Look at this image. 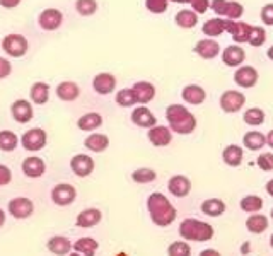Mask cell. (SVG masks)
<instances>
[{
	"label": "cell",
	"mask_w": 273,
	"mask_h": 256,
	"mask_svg": "<svg viewBox=\"0 0 273 256\" xmlns=\"http://www.w3.org/2000/svg\"><path fill=\"white\" fill-rule=\"evenodd\" d=\"M70 169L74 171L75 176L85 178V176H89V174L94 171V161H93V157H90V156H85V154H77V156H74L72 161H70Z\"/></svg>",
	"instance_id": "cell-10"
},
{
	"label": "cell",
	"mask_w": 273,
	"mask_h": 256,
	"mask_svg": "<svg viewBox=\"0 0 273 256\" xmlns=\"http://www.w3.org/2000/svg\"><path fill=\"white\" fill-rule=\"evenodd\" d=\"M75 10L84 15V17H89V15L96 14V10H98V2L96 0H77L75 2Z\"/></svg>",
	"instance_id": "cell-42"
},
{
	"label": "cell",
	"mask_w": 273,
	"mask_h": 256,
	"mask_svg": "<svg viewBox=\"0 0 273 256\" xmlns=\"http://www.w3.org/2000/svg\"><path fill=\"white\" fill-rule=\"evenodd\" d=\"M131 121L140 128H152L157 123V118L152 115V111L145 106H139L131 113Z\"/></svg>",
	"instance_id": "cell-18"
},
{
	"label": "cell",
	"mask_w": 273,
	"mask_h": 256,
	"mask_svg": "<svg viewBox=\"0 0 273 256\" xmlns=\"http://www.w3.org/2000/svg\"><path fill=\"white\" fill-rule=\"evenodd\" d=\"M147 210L150 214V220H152L155 225H159V227H168V225L173 224L176 219V208L163 193L149 195Z\"/></svg>",
	"instance_id": "cell-1"
},
{
	"label": "cell",
	"mask_w": 273,
	"mask_h": 256,
	"mask_svg": "<svg viewBox=\"0 0 273 256\" xmlns=\"http://www.w3.org/2000/svg\"><path fill=\"white\" fill-rule=\"evenodd\" d=\"M171 2H176V4H190L191 0H171Z\"/></svg>",
	"instance_id": "cell-57"
},
{
	"label": "cell",
	"mask_w": 273,
	"mask_h": 256,
	"mask_svg": "<svg viewBox=\"0 0 273 256\" xmlns=\"http://www.w3.org/2000/svg\"><path fill=\"white\" fill-rule=\"evenodd\" d=\"M200 256H220L219 251H215V249H203L200 253Z\"/></svg>",
	"instance_id": "cell-52"
},
{
	"label": "cell",
	"mask_w": 273,
	"mask_h": 256,
	"mask_svg": "<svg viewBox=\"0 0 273 256\" xmlns=\"http://www.w3.org/2000/svg\"><path fill=\"white\" fill-rule=\"evenodd\" d=\"M11 179H12L11 169L0 164V186H4V184H9V183H11Z\"/></svg>",
	"instance_id": "cell-50"
},
{
	"label": "cell",
	"mask_w": 273,
	"mask_h": 256,
	"mask_svg": "<svg viewBox=\"0 0 273 256\" xmlns=\"http://www.w3.org/2000/svg\"><path fill=\"white\" fill-rule=\"evenodd\" d=\"M266 41V31L265 28H260V26H251L249 31V38H247V43L251 46H261Z\"/></svg>",
	"instance_id": "cell-43"
},
{
	"label": "cell",
	"mask_w": 273,
	"mask_h": 256,
	"mask_svg": "<svg viewBox=\"0 0 273 256\" xmlns=\"http://www.w3.org/2000/svg\"><path fill=\"white\" fill-rule=\"evenodd\" d=\"M201 31L209 36V38H214V36H219L225 31V19H210L207 20V23L203 24V28H201Z\"/></svg>",
	"instance_id": "cell-36"
},
{
	"label": "cell",
	"mask_w": 273,
	"mask_h": 256,
	"mask_svg": "<svg viewBox=\"0 0 273 256\" xmlns=\"http://www.w3.org/2000/svg\"><path fill=\"white\" fill-rule=\"evenodd\" d=\"M168 189L171 191V195H174V197L185 198V197H188L191 191V181L186 176H183V174H176V176L169 179Z\"/></svg>",
	"instance_id": "cell-14"
},
{
	"label": "cell",
	"mask_w": 273,
	"mask_h": 256,
	"mask_svg": "<svg viewBox=\"0 0 273 256\" xmlns=\"http://www.w3.org/2000/svg\"><path fill=\"white\" fill-rule=\"evenodd\" d=\"M33 210H34V205L31 200H28V198L19 197V198H14L9 202V212H11L16 219L29 217V215L33 214Z\"/></svg>",
	"instance_id": "cell-15"
},
{
	"label": "cell",
	"mask_w": 273,
	"mask_h": 256,
	"mask_svg": "<svg viewBox=\"0 0 273 256\" xmlns=\"http://www.w3.org/2000/svg\"><path fill=\"white\" fill-rule=\"evenodd\" d=\"M258 167L263 169V171H273V154L271 152H265L258 156Z\"/></svg>",
	"instance_id": "cell-46"
},
{
	"label": "cell",
	"mask_w": 273,
	"mask_h": 256,
	"mask_svg": "<svg viewBox=\"0 0 273 256\" xmlns=\"http://www.w3.org/2000/svg\"><path fill=\"white\" fill-rule=\"evenodd\" d=\"M169 128L179 135H188L196 128V118L181 104H171L166 110Z\"/></svg>",
	"instance_id": "cell-2"
},
{
	"label": "cell",
	"mask_w": 273,
	"mask_h": 256,
	"mask_svg": "<svg viewBox=\"0 0 273 256\" xmlns=\"http://www.w3.org/2000/svg\"><path fill=\"white\" fill-rule=\"evenodd\" d=\"M11 72H12L11 61L4 58V56H0V79H6V77L11 75Z\"/></svg>",
	"instance_id": "cell-48"
},
{
	"label": "cell",
	"mask_w": 273,
	"mask_h": 256,
	"mask_svg": "<svg viewBox=\"0 0 273 256\" xmlns=\"http://www.w3.org/2000/svg\"><path fill=\"white\" fill-rule=\"evenodd\" d=\"M181 238L195 243H205L214 238V227L209 222H201L196 219H185L179 225Z\"/></svg>",
	"instance_id": "cell-3"
},
{
	"label": "cell",
	"mask_w": 273,
	"mask_h": 256,
	"mask_svg": "<svg viewBox=\"0 0 273 256\" xmlns=\"http://www.w3.org/2000/svg\"><path fill=\"white\" fill-rule=\"evenodd\" d=\"M149 142L155 147H166L169 145L171 140H173V130L168 126L163 125H155L152 128H149Z\"/></svg>",
	"instance_id": "cell-12"
},
{
	"label": "cell",
	"mask_w": 273,
	"mask_h": 256,
	"mask_svg": "<svg viewBox=\"0 0 273 256\" xmlns=\"http://www.w3.org/2000/svg\"><path fill=\"white\" fill-rule=\"evenodd\" d=\"M44 171H47V164H44L43 159H39L36 156L24 159L22 173L26 174L28 178H39L41 174H44Z\"/></svg>",
	"instance_id": "cell-19"
},
{
	"label": "cell",
	"mask_w": 273,
	"mask_h": 256,
	"mask_svg": "<svg viewBox=\"0 0 273 256\" xmlns=\"http://www.w3.org/2000/svg\"><path fill=\"white\" fill-rule=\"evenodd\" d=\"M4 222H6V214H4L2 210H0V227L4 225Z\"/></svg>",
	"instance_id": "cell-55"
},
{
	"label": "cell",
	"mask_w": 273,
	"mask_h": 256,
	"mask_svg": "<svg viewBox=\"0 0 273 256\" xmlns=\"http://www.w3.org/2000/svg\"><path fill=\"white\" fill-rule=\"evenodd\" d=\"M70 256H79V254H77V253H75V254H70Z\"/></svg>",
	"instance_id": "cell-61"
},
{
	"label": "cell",
	"mask_w": 273,
	"mask_h": 256,
	"mask_svg": "<svg viewBox=\"0 0 273 256\" xmlns=\"http://www.w3.org/2000/svg\"><path fill=\"white\" fill-rule=\"evenodd\" d=\"M210 9L215 14L224 15V17L232 20H237L244 12V7L239 2H229V0H212Z\"/></svg>",
	"instance_id": "cell-5"
},
{
	"label": "cell",
	"mask_w": 273,
	"mask_h": 256,
	"mask_svg": "<svg viewBox=\"0 0 273 256\" xmlns=\"http://www.w3.org/2000/svg\"><path fill=\"white\" fill-rule=\"evenodd\" d=\"M63 23V14L58 9H44L38 17V24L43 31H55Z\"/></svg>",
	"instance_id": "cell-7"
},
{
	"label": "cell",
	"mask_w": 273,
	"mask_h": 256,
	"mask_svg": "<svg viewBox=\"0 0 273 256\" xmlns=\"http://www.w3.org/2000/svg\"><path fill=\"white\" fill-rule=\"evenodd\" d=\"M101 219H103V214H101V210L98 208H87L84 210V212H80L77 215V219H75V224H77V227H94V225H98L101 222Z\"/></svg>",
	"instance_id": "cell-20"
},
{
	"label": "cell",
	"mask_w": 273,
	"mask_h": 256,
	"mask_svg": "<svg viewBox=\"0 0 273 256\" xmlns=\"http://www.w3.org/2000/svg\"><path fill=\"white\" fill-rule=\"evenodd\" d=\"M11 115L17 123H28L33 118V106L26 99H17L11 106Z\"/></svg>",
	"instance_id": "cell-16"
},
{
	"label": "cell",
	"mask_w": 273,
	"mask_h": 256,
	"mask_svg": "<svg viewBox=\"0 0 273 256\" xmlns=\"http://www.w3.org/2000/svg\"><path fill=\"white\" fill-rule=\"evenodd\" d=\"M98 248H99L98 241L93 238H80L75 241V244H74V249L84 256H94Z\"/></svg>",
	"instance_id": "cell-35"
},
{
	"label": "cell",
	"mask_w": 273,
	"mask_h": 256,
	"mask_svg": "<svg viewBox=\"0 0 273 256\" xmlns=\"http://www.w3.org/2000/svg\"><path fill=\"white\" fill-rule=\"evenodd\" d=\"M244 102H246V97L239 91H225L220 96V108L225 113H237L244 106Z\"/></svg>",
	"instance_id": "cell-8"
},
{
	"label": "cell",
	"mask_w": 273,
	"mask_h": 256,
	"mask_svg": "<svg viewBox=\"0 0 273 256\" xmlns=\"http://www.w3.org/2000/svg\"><path fill=\"white\" fill-rule=\"evenodd\" d=\"M266 55H268V58H270V60H273V46H270V48H268Z\"/></svg>",
	"instance_id": "cell-56"
},
{
	"label": "cell",
	"mask_w": 273,
	"mask_h": 256,
	"mask_svg": "<svg viewBox=\"0 0 273 256\" xmlns=\"http://www.w3.org/2000/svg\"><path fill=\"white\" fill-rule=\"evenodd\" d=\"M168 254L169 256H190L191 248L188 246V243H185V241H174V243L168 248Z\"/></svg>",
	"instance_id": "cell-44"
},
{
	"label": "cell",
	"mask_w": 273,
	"mask_h": 256,
	"mask_svg": "<svg viewBox=\"0 0 273 256\" xmlns=\"http://www.w3.org/2000/svg\"><path fill=\"white\" fill-rule=\"evenodd\" d=\"M268 225H270V220L263 214H253L251 217L246 220V227L253 234H261L263 230L268 229Z\"/></svg>",
	"instance_id": "cell-32"
},
{
	"label": "cell",
	"mask_w": 273,
	"mask_h": 256,
	"mask_svg": "<svg viewBox=\"0 0 273 256\" xmlns=\"http://www.w3.org/2000/svg\"><path fill=\"white\" fill-rule=\"evenodd\" d=\"M115 101L116 104L121 106V108H130V106H135L139 99H136V94L133 89H121L116 92L115 96Z\"/></svg>",
	"instance_id": "cell-38"
},
{
	"label": "cell",
	"mask_w": 273,
	"mask_h": 256,
	"mask_svg": "<svg viewBox=\"0 0 273 256\" xmlns=\"http://www.w3.org/2000/svg\"><path fill=\"white\" fill-rule=\"evenodd\" d=\"M225 208H227V205L219 198H209L201 203V212L205 215H209V217H219V215L225 212Z\"/></svg>",
	"instance_id": "cell-31"
},
{
	"label": "cell",
	"mask_w": 273,
	"mask_h": 256,
	"mask_svg": "<svg viewBox=\"0 0 273 256\" xmlns=\"http://www.w3.org/2000/svg\"><path fill=\"white\" fill-rule=\"evenodd\" d=\"M266 191L270 197H273V179H270V181L266 183Z\"/></svg>",
	"instance_id": "cell-54"
},
{
	"label": "cell",
	"mask_w": 273,
	"mask_h": 256,
	"mask_svg": "<svg viewBox=\"0 0 273 256\" xmlns=\"http://www.w3.org/2000/svg\"><path fill=\"white\" fill-rule=\"evenodd\" d=\"M225 31L232 36V39H234L236 43H247L251 26L246 23H241V20L225 19Z\"/></svg>",
	"instance_id": "cell-11"
},
{
	"label": "cell",
	"mask_w": 273,
	"mask_h": 256,
	"mask_svg": "<svg viewBox=\"0 0 273 256\" xmlns=\"http://www.w3.org/2000/svg\"><path fill=\"white\" fill-rule=\"evenodd\" d=\"M183 99L188 102V104H195V106H198L201 104L205 99H207V92L203 87H200V86H196V84H190V86H186L185 89H183Z\"/></svg>",
	"instance_id": "cell-24"
},
{
	"label": "cell",
	"mask_w": 273,
	"mask_h": 256,
	"mask_svg": "<svg viewBox=\"0 0 273 256\" xmlns=\"http://www.w3.org/2000/svg\"><path fill=\"white\" fill-rule=\"evenodd\" d=\"M270 246L273 248V234H271V238H270Z\"/></svg>",
	"instance_id": "cell-59"
},
{
	"label": "cell",
	"mask_w": 273,
	"mask_h": 256,
	"mask_svg": "<svg viewBox=\"0 0 273 256\" xmlns=\"http://www.w3.org/2000/svg\"><path fill=\"white\" fill-rule=\"evenodd\" d=\"M17 143H19V138L14 132H11V130L0 132V151H4V152L16 151Z\"/></svg>",
	"instance_id": "cell-37"
},
{
	"label": "cell",
	"mask_w": 273,
	"mask_h": 256,
	"mask_svg": "<svg viewBox=\"0 0 273 256\" xmlns=\"http://www.w3.org/2000/svg\"><path fill=\"white\" fill-rule=\"evenodd\" d=\"M2 50L6 51L9 56H14V58H21L28 53L29 50V41L24 38L22 34H7L6 38L2 39Z\"/></svg>",
	"instance_id": "cell-4"
},
{
	"label": "cell",
	"mask_w": 273,
	"mask_h": 256,
	"mask_svg": "<svg viewBox=\"0 0 273 256\" xmlns=\"http://www.w3.org/2000/svg\"><path fill=\"white\" fill-rule=\"evenodd\" d=\"M270 215H271V219H273V208H271V214Z\"/></svg>",
	"instance_id": "cell-60"
},
{
	"label": "cell",
	"mask_w": 273,
	"mask_h": 256,
	"mask_svg": "<svg viewBox=\"0 0 273 256\" xmlns=\"http://www.w3.org/2000/svg\"><path fill=\"white\" fill-rule=\"evenodd\" d=\"M57 96L62 101H75L80 96V89L75 82L63 80L57 86Z\"/></svg>",
	"instance_id": "cell-25"
},
{
	"label": "cell",
	"mask_w": 273,
	"mask_h": 256,
	"mask_svg": "<svg viewBox=\"0 0 273 256\" xmlns=\"http://www.w3.org/2000/svg\"><path fill=\"white\" fill-rule=\"evenodd\" d=\"M242 143L249 151H261L266 145V135H263L261 132H247L242 137Z\"/></svg>",
	"instance_id": "cell-30"
},
{
	"label": "cell",
	"mask_w": 273,
	"mask_h": 256,
	"mask_svg": "<svg viewBox=\"0 0 273 256\" xmlns=\"http://www.w3.org/2000/svg\"><path fill=\"white\" fill-rule=\"evenodd\" d=\"M131 89L135 91L136 99H139L140 104H147V102H150L155 97V87L150 82H145V80L135 82Z\"/></svg>",
	"instance_id": "cell-23"
},
{
	"label": "cell",
	"mask_w": 273,
	"mask_h": 256,
	"mask_svg": "<svg viewBox=\"0 0 273 256\" xmlns=\"http://www.w3.org/2000/svg\"><path fill=\"white\" fill-rule=\"evenodd\" d=\"M103 125V116L99 113H87L77 120V126L84 132H93Z\"/></svg>",
	"instance_id": "cell-29"
},
{
	"label": "cell",
	"mask_w": 273,
	"mask_h": 256,
	"mask_svg": "<svg viewBox=\"0 0 273 256\" xmlns=\"http://www.w3.org/2000/svg\"><path fill=\"white\" fill-rule=\"evenodd\" d=\"M249 246H251L249 243H246V244H244V248H242V253H247V249H251Z\"/></svg>",
	"instance_id": "cell-58"
},
{
	"label": "cell",
	"mask_w": 273,
	"mask_h": 256,
	"mask_svg": "<svg viewBox=\"0 0 273 256\" xmlns=\"http://www.w3.org/2000/svg\"><path fill=\"white\" fill-rule=\"evenodd\" d=\"M242 118H244V123H247V125L258 126L263 125V121H265V111L260 110V108H251V110H246Z\"/></svg>",
	"instance_id": "cell-41"
},
{
	"label": "cell",
	"mask_w": 273,
	"mask_h": 256,
	"mask_svg": "<svg viewBox=\"0 0 273 256\" xmlns=\"http://www.w3.org/2000/svg\"><path fill=\"white\" fill-rule=\"evenodd\" d=\"M72 248L74 244L67 238H63V236H55V238L48 241V249L57 256H65Z\"/></svg>",
	"instance_id": "cell-28"
},
{
	"label": "cell",
	"mask_w": 273,
	"mask_h": 256,
	"mask_svg": "<svg viewBox=\"0 0 273 256\" xmlns=\"http://www.w3.org/2000/svg\"><path fill=\"white\" fill-rule=\"evenodd\" d=\"M116 87V77L111 74H98L93 79V89L98 92V94H111Z\"/></svg>",
	"instance_id": "cell-17"
},
{
	"label": "cell",
	"mask_w": 273,
	"mask_h": 256,
	"mask_svg": "<svg viewBox=\"0 0 273 256\" xmlns=\"http://www.w3.org/2000/svg\"><path fill=\"white\" fill-rule=\"evenodd\" d=\"M195 53L205 60H212L220 53V46L214 39H201L195 46Z\"/></svg>",
	"instance_id": "cell-21"
},
{
	"label": "cell",
	"mask_w": 273,
	"mask_h": 256,
	"mask_svg": "<svg viewBox=\"0 0 273 256\" xmlns=\"http://www.w3.org/2000/svg\"><path fill=\"white\" fill-rule=\"evenodd\" d=\"M261 20L268 26H273V4H268L261 9Z\"/></svg>",
	"instance_id": "cell-47"
},
{
	"label": "cell",
	"mask_w": 273,
	"mask_h": 256,
	"mask_svg": "<svg viewBox=\"0 0 273 256\" xmlns=\"http://www.w3.org/2000/svg\"><path fill=\"white\" fill-rule=\"evenodd\" d=\"M174 20H176V24H178L179 28L191 29V28H195L196 23H198V15L195 14V10L185 9V10H179V12L176 14Z\"/></svg>",
	"instance_id": "cell-34"
},
{
	"label": "cell",
	"mask_w": 273,
	"mask_h": 256,
	"mask_svg": "<svg viewBox=\"0 0 273 256\" xmlns=\"http://www.w3.org/2000/svg\"><path fill=\"white\" fill-rule=\"evenodd\" d=\"M19 4H21V0H0V5H2L4 9H14V7H17Z\"/></svg>",
	"instance_id": "cell-51"
},
{
	"label": "cell",
	"mask_w": 273,
	"mask_h": 256,
	"mask_svg": "<svg viewBox=\"0 0 273 256\" xmlns=\"http://www.w3.org/2000/svg\"><path fill=\"white\" fill-rule=\"evenodd\" d=\"M266 143L273 148V130L268 132V135H266Z\"/></svg>",
	"instance_id": "cell-53"
},
{
	"label": "cell",
	"mask_w": 273,
	"mask_h": 256,
	"mask_svg": "<svg viewBox=\"0 0 273 256\" xmlns=\"http://www.w3.org/2000/svg\"><path fill=\"white\" fill-rule=\"evenodd\" d=\"M169 0H145V7L152 14H163L168 10Z\"/></svg>",
	"instance_id": "cell-45"
},
{
	"label": "cell",
	"mask_w": 273,
	"mask_h": 256,
	"mask_svg": "<svg viewBox=\"0 0 273 256\" xmlns=\"http://www.w3.org/2000/svg\"><path fill=\"white\" fill-rule=\"evenodd\" d=\"M155 178H157V173L150 167H140V169H136V171L131 173V179H133L135 183H140V184L152 183V181H155Z\"/></svg>",
	"instance_id": "cell-40"
},
{
	"label": "cell",
	"mask_w": 273,
	"mask_h": 256,
	"mask_svg": "<svg viewBox=\"0 0 273 256\" xmlns=\"http://www.w3.org/2000/svg\"><path fill=\"white\" fill-rule=\"evenodd\" d=\"M29 97L34 104H47L50 99V86L47 82H34L29 91Z\"/></svg>",
	"instance_id": "cell-26"
},
{
	"label": "cell",
	"mask_w": 273,
	"mask_h": 256,
	"mask_svg": "<svg viewBox=\"0 0 273 256\" xmlns=\"http://www.w3.org/2000/svg\"><path fill=\"white\" fill-rule=\"evenodd\" d=\"M244 58H246L244 50L237 45L227 46V48L222 51V60H224V63L229 67H239L242 61H244Z\"/></svg>",
	"instance_id": "cell-22"
},
{
	"label": "cell",
	"mask_w": 273,
	"mask_h": 256,
	"mask_svg": "<svg viewBox=\"0 0 273 256\" xmlns=\"http://www.w3.org/2000/svg\"><path fill=\"white\" fill-rule=\"evenodd\" d=\"M84 145L93 152H103L109 145V138L103 135V133H93V135H89L85 138Z\"/></svg>",
	"instance_id": "cell-33"
},
{
	"label": "cell",
	"mask_w": 273,
	"mask_h": 256,
	"mask_svg": "<svg viewBox=\"0 0 273 256\" xmlns=\"http://www.w3.org/2000/svg\"><path fill=\"white\" fill-rule=\"evenodd\" d=\"M242 157H244L242 148L239 145H234V143H232V145H227L225 151L222 152V159H224V162L227 164V166H231V167L241 166Z\"/></svg>",
	"instance_id": "cell-27"
},
{
	"label": "cell",
	"mask_w": 273,
	"mask_h": 256,
	"mask_svg": "<svg viewBox=\"0 0 273 256\" xmlns=\"http://www.w3.org/2000/svg\"><path fill=\"white\" fill-rule=\"evenodd\" d=\"M191 7H193V10L196 14H203L207 12V9L210 7V4H209V0H191Z\"/></svg>",
	"instance_id": "cell-49"
},
{
	"label": "cell",
	"mask_w": 273,
	"mask_h": 256,
	"mask_svg": "<svg viewBox=\"0 0 273 256\" xmlns=\"http://www.w3.org/2000/svg\"><path fill=\"white\" fill-rule=\"evenodd\" d=\"M21 143L26 151L31 152L41 151L47 145V132L41 130V128H31V130H28L21 137Z\"/></svg>",
	"instance_id": "cell-6"
},
{
	"label": "cell",
	"mask_w": 273,
	"mask_h": 256,
	"mask_svg": "<svg viewBox=\"0 0 273 256\" xmlns=\"http://www.w3.org/2000/svg\"><path fill=\"white\" fill-rule=\"evenodd\" d=\"M234 80L237 86L244 87V89H249V87H255L258 82V72L255 67L251 65H244L239 67L234 74Z\"/></svg>",
	"instance_id": "cell-13"
},
{
	"label": "cell",
	"mask_w": 273,
	"mask_h": 256,
	"mask_svg": "<svg viewBox=\"0 0 273 256\" xmlns=\"http://www.w3.org/2000/svg\"><path fill=\"white\" fill-rule=\"evenodd\" d=\"M241 210H244L247 214H258L263 208V200L258 195H247L241 200Z\"/></svg>",
	"instance_id": "cell-39"
},
{
	"label": "cell",
	"mask_w": 273,
	"mask_h": 256,
	"mask_svg": "<svg viewBox=\"0 0 273 256\" xmlns=\"http://www.w3.org/2000/svg\"><path fill=\"white\" fill-rule=\"evenodd\" d=\"M77 197V191L72 184L67 183H60L52 189V200L60 207H65V205H70Z\"/></svg>",
	"instance_id": "cell-9"
}]
</instances>
